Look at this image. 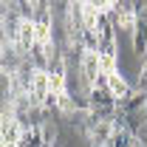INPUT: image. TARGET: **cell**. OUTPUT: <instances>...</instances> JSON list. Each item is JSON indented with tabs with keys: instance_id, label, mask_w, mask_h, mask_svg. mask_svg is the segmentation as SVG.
Segmentation results:
<instances>
[]
</instances>
